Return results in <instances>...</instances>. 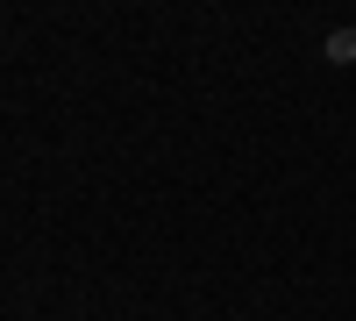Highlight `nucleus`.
<instances>
[{
    "label": "nucleus",
    "instance_id": "f257e3e1",
    "mask_svg": "<svg viewBox=\"0 0 356 321\" xmlns=\"http://www.w3.org/2000/svg\"><path fill=\"white\" fill-rule=\"evenodd\" d=\"M321 57H328V65H356V22L328 29V36H321Z\"/></svg>",
    "mask_w": 356,
    "mask_h": 321
}]
</instances>
